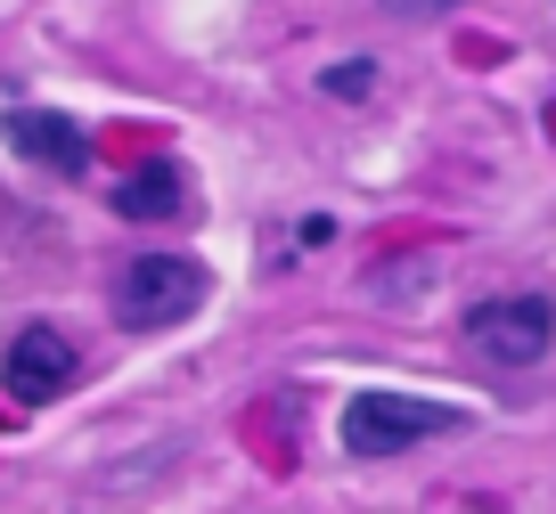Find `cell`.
Returning a JSON list of instances; mask_svg holds the SVG:
<instances>
[{
    "label": "cell",
    "instance_id": "6",
    "mask_svg": "<svg viewBox=\"0 0 556 514\" xmlns=\"http://www.w3.org/2000/svg\"><path fill=\"white\" fill-rule=\"evenodd\" d=\"M115 213L123 221H180V213H189V171L180 164H139L115 189Z\"/></svg>",
    "mask_w": 556,
    "mask_h": 514
},
{
    "label": "cell",
    "instance_id": "5",
    "mask_svg": "<svg viewBox=\"0 0 556 514\" xmlns=\"http://www.w3.org/2000/svg\"><path fill=\"white\" fill-rule=\"evenodd\" d=\"M0 384L17 400H58L74 384V343L58 335V326H25V335L0 351Z\"/></svg>",
    "mask_w": 556,
    "mask_h": 514
},
{
    "label": "cell",
    "instance_id": "8",
    "mask_svg": "<svg viewBox=\"0 0 556 514\" xmlns=\"http://www.w3.org/2000/svg\"><path fill=\"white\" fill-rule=\"evenodd\" d=\"M384 9H401V17H451L458 0H384Z\"/></svg>",
    "mask_w": 556,
    "mask_h": 514
},
{
    "label": "cell",
    "instance_id": "2",
    "mask_svg": "<svg viewBox=\"0 0 556 514\" xmlns=\"http://www.w3.org/2000/svg\"><path fill=\"white\" fill-rule=\"evenodd\" d=\"M197 303H205V270H197L189 254H139V261H123V278H115V319L139 326V335L180 326Z\"/></svg>",
    "mask_w": 556,
    "mask_h": 514
},
{
    "label": "cell",
    "instance_id": "3",
    "mask_svg": "<svg viewBox=\"0 0 556 514\" xmlns=\"http://www.w3.org/2000/svg\"><path fill=\"white\" fill-rule=\"evenodd\" d=\"M467 343L483 351V360H500V368H532V360H548V343H556V303H548V294H500V303H475L467 310Z\"/></svg>",
    "mask_w": 556,
    "mask_h": 514
},
{
    "label": "cell",
    "instance_id": "1",
    "mask_svg": "<svg viewBox=\"0 0 556 514\" xmlns=\"http://www.w3.org/2000/svg\"><path fill=\"white\" fill-rule=\"evenodd\" d=\"M467 425V409H442V400H417V393H352L344 409V449L352 458H401V449H417L426 433H458Z\"/></svg>",
    "mask_w": 556,
    "mask_h": 514
},
{
    "label": "cell",
    "instance_id": "7",
    "mask_svg": "<svg viewBox=\"0 0 556 514\" xmlns=\"http://www.w3.org/2000/svg\"><path fill=\"white\" fill-rule=\"evenodd\" d=\"M319 90H328V99H368V90H377V66H368V57H344V66L319 74Z\"/></svg>",
    "mask_w": 556,
    "mask_h": 514
},
{
    "label": "cell",
    "instance_id": "4",
    "mask_svg": "<svg viewBox=\"0 0 556 514\" xmlns=\"http://www.w3.org/2000/svg\"><path fill=\"white\" fill-rule=\"evenodd\" d=\"M0 131H9V147L25 155V164H41V171H58V180H83L90 171V131L74 115H50V106H17V115L0 123Z\"/></svg>",
    "mask_w": 556,
    "mask_h": 514
}]
</instances>
